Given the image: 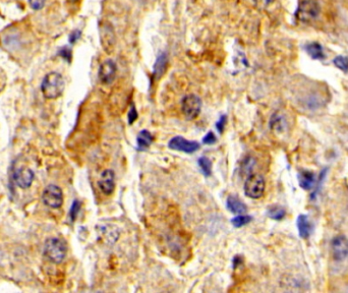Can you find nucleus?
I'll return each mask as SVG.
<instances>
[{"instance_id": "nucleus-19", "label": "nucleus", "mask_w": 348, "mask_h": 293, "mask_svg": "<svg viewBox=\"0 0 348 293\" xmlns=\"http://www.w3.org/2000/svg\"><path fill=\"white\" fill-rule=\"evenodd\" d=\"M285 118L278 112L272 115L270 119V128L273 130H283L285 128Z\"/></svg>"}, {"instance_id": "nucleus-28", "label": "nucleus", "mask_w": 348, "mask_h": 293, "mask_svg": "<svg viewBox=\"0 0 348 293\" xmlns=\"http://www.w3.org/2000/svg\"><path fill=\"white\" fill-rule=\"evenodd\" d=\"M226 121H227V117L225 116V115H223V116H221L220 119L218 120V122L216 123V129L218 130V131H219L220 133L223 131L225 124H226Z\"/></svg>"}, {"instance_id": "nucleus-22", "label": "nucleus", "mask_w": 348, "mask_h": 293, "mask_svg": "<svg viewBox=\"0 0 348 293\" xmlns=\"http://www.w3.org/2000/svg\"><path fill=\"white\" fill-rule=\"evenodd\" d=\"M252 217L251 216H247V215H238L237 217H234L233 219H231V223L234 227L240 228L244 225L249 224L252 221Z\"/></svg>"}, {"instance_id": "nucleus-12", "label": "nucleus", "mask_w": 348, "mask_h": 293, "mask_svg": "<svg viewBox=\"0 0 348 293\" xmlns=\"http://www.w3.org/2000/svg\"><path fill=\"white\" fill-rule=\"evenodd\" d=\"M298 229H299V234L301 238L306 239L309 238L312 232V223L310 221L309 217L306 215H300L298 218Z\"/></svg>"}, {"instance_id": "nucleus-25", "label": "nucleus", "mask_w": 348, "mask_h": 293, "mask_svg": "<svg viewBox=\"0 0 348 293\" xmlns=\"http://www.w3.org/2000/svg\"><path fill=\"white\" fill-rule=\"evenodd\" d=\"M28 1L31 8L34 10H40L45 6L47 0H28Z\"/></svg>"}, {"instance_id": "nucleus-3", "label": "nucleus", "mask_w": 348, "mask_h": 293, "mask_svg": "<svg viewBox=\"0 0 348 293\" xmlns=\"http://www.w3.org/2000/svg\"><path fill=\"white\" fill-rule=\"evenodd\" d=\"M320 14V5L315 0H302L296 9L295 17L301 23H310Z\"/></svg>"}, {"instance_id": "nucleus-18", "label": "nucleus", "mask_w": 348, "mask_h": 293, "mask_svg": "<svg viewBox=\"0 0 348 293\" xmlns=\"http://www.w3.org/2000/svg\"><path fill=\"white\" fill-rule=\"evenodd\" d=\"M137 142H138V146H139V148L142 149V150H145V149L149 148L150 145L152 144V142H153V137H152V134H151L148 130H142V131L138 134Z\"/></svg>"}, {"instance_id": "nucleus-9", "label": "nucleus", "mask_w": 348, "mask_h": 293, "mask_svg": "<svg viewBox=\"0 0 348 293\" xmlns=\"http://www.w3.org/2000/svg\"><path fill=\"white\" fill-rule=\"evenodd\" d=\"M334 260H343L348 257V239L344 235L335 236L331 243Z\"/></svg>"}, {"instance_id": "nucleus-29", "label": "nucleus", "mask_w": 348, "mask_h": 293, "mask_svg": "<svg viewBox=\"0 0 348 293\" xmlns=\"http://www.w3.org/2000/svg\"><path fill=\"white\" fill-rule=\"evenodd\" d=\"M80 36H81L80 31H74V32L71 33L69 36V42L71 44L76 43V42L80 38Z\"/></svg>"}, {"instance_id": "nucleus-14", "label": "nucleus", "mask_w": 348, "mask_h": 293, "mask_svg": "<svg viewBox=\"0 0 348 293\" xmlns=\"http://www.w3.org/2000/svg\"><path fill=\"white\" fill-rule=\"evenodd\" d=\"M316 182V175L311 171H301L299 173L300 186L304 191L312 190Z\"/></svg>"}, {"instance_id": "nucleus-8", "label": "nucleus", "mask_w": 348, "mask_h": 293, "mask_svg": "<svg viewBox=\"0 0 348 293\" xmlns=\"http://www.w3.org/2000/svg\"><path fill=\"white\" fill-rule=\"evenodd\" d=\"M117 73L116 64L111 59L105 60L103 64L100 65L99 68V79L102 83L104 85H110L114 81Z\"/></svg>"}, {"instance_id": "nucleus-21", "label": "nucleus", "mask_w": 348, "mask_h": 293, "mask_svg": "<svg viewBox=\"0 0 348 293\" xmlns=\"http://www.w3.org/2000/svg\"><path fill=\"white\" fill-rule=\"evenodd\" d=\"M201 171L205 176H210L212 174V162L207 157H201L198 161Z\"/></svg>"}, {"instance_id": "nucleus-5", "label": "nucleus", "mask_w": 348, "mask_h": 293, "mask_svg": "<svg viewBox=\"0 0 348 293\" xmlns=\"http://www.w3.org/2000/svg\"><path fill=\"white\" fill-rule=\"evenodd\" d=\"M265 179L260 174H251L244 183V194L251 198H260L265 192Z\"/></svg>"}, {"instance_id": "nucleus-16", "label": "nucleus", "mask_w": 348, "mask_h": 293, "mask_svg": "<svg viewBox=\"0 0 348 293\" xmlns=\"http://www.w3.org/2000/svg\"><path fill=\"white\" fill-rule=\"evenodd\" d=\"M305 51L313 59L316 60H322L325 58L324 50L321 44L316 43V42H312L305 46Z\"/></svg>"}, {"instance_id": "nucleus-23", "label": "nucleus", "mask_w": 348, "mask_h": 293, "mask_svg": "<svg viewBox=\"0 0 348 293\" xmlns=\"http://www.w3.org/2000/svg\"><path fill=\"white\" fill-rule=\"evenodd\" d=\"M333 64L338 69H340L344 72L348 71V58L346 56L340 55V56L335 57L333 60Z\"/></svg>"}, {"instance_id": "nucleus-7", "label": "nucleus", "mask_w": 348, "mask_h": 293, "mask_svg": "<svg viewBox=\"0 0 348 293\" xmlns=\"http://www.w3.org/2000/svg\"><path fill=\"white\" fill-rule=\"evenodd\" d=\"M168 146L172 150L191 154L200 149V144L194 141H188L182 137H174L168 143Z\"/></svg>"}, {"instance_id": "nucleus-15", "label": "nucleus", "mask_w": 348, "mask_h": 293, "mask_svg": "<svg viewBox=\"0 0 348 293\" xmlns=\"http://www.w3.org/2000/svg\"><path fill=\"white\" fill-rule=\"evenodd\" d=\"M167 62H168L167 54L164 53V52L158 55L154 65V71H153V76H154L155 80H159L163 75H164V72L167 68Z\"/></svg>"}, {"instance_id": "nucleus-20", "label": "nucleus", "mask_w": 348, "mask_h": 293, "mask_svg": "<svg viewBox=\"0 0 348 293\" xmlns=\"http://www.w3.org/2000/svg\"><path fill=\"white\" fill-rule=\"evenodd\" d=\"M285 215H286L285 210L280 206H273L268 210V216L273 220H277V221L282 220L285 217Z\"/></svg>"}, {"instance_id": "nucleus-1", "label": "nucleus", "mask_w": 348, "mask_h": 293, "mask_svg": "<svg viewBox=\"0 0 348 293\" xmlns=\"http://www.w3.org/2000/svg\"><path fill=\"white\" fill-rule=\"evenodd\" d=\"M65 88L64 79L58 72H49L41 82V92L46 99H57L63 95Z\"/></svg>"}, {"instance_id": "nucleus-13", "label": "nucleus", "mask_w": 348, "mask_h": 293, "mask_svg": "<svg viewBox=\"0 0 348 293\" xmlns=\"http://www.w3.org/2000/svg\"><path fill=\"white\" fill-rule=\"evenodd\" d=\"M226 204H227L228 210L234 214L241 215L248 211V208H247V206H245V204L242 201H240L238 197L234 196V195L228 196Z\"/></svg>"}, {"instance_id": "nucleus-30", "label": "nucleus", "mask_w": 348, "mask_h": 293, "mask_svg": "<svg viewBox=\"0 0 348 293\" xmlns=\"http://www.w3.org/2000/svg\"><path fill=\"white\" fill-rule=\"evenodd\" d=\"M60 55L61 56H63L64 59H66V60H70V58H71V51H70V49L69 48H63V49H61V51H60Z\"/></svg>"}, {"instance_id": "nucleus-4", "label": "nucleus", "mask_w": 348, "mask_h": 293, "mask_svg": "<svg viewBox=\"0 0 348 293\" xmlns=\"http://www.w3.org/2000/svg\"><path fill=\"white\" fill-rule=\"evenodd\" d=\"M203 103L199 96L190 94L183 98L181 103V110L188 120L196 119L201 113Z\"/></svg>"}, {"instance_id": "nucleus-11", "label": "nucleus", "mask_w": 348, "mask_h": 293, "mask_svg": "<svg viewBox=\"0 0 348 293\" xmlns=\"http://www.w3.org/2000/svg\"><path fill=\"white\" fill-rule=\"evenodd\" d=\"M101 192L106 195H110L115 190V174L114 172L107 169L102 172L100 180L98 182Z\"/></svg>"}, {"instance_id": "nucleus-27", "label": "nucleus", "mask_w": 348, "mask_h": 293, "mask_svg": "<svg viewBox=\"0 0 348 293\" xmlns=\"http://www.w3.org/2000/svg\"><path fill=\"white\" fill-rule=\"evenodd\" d=\"M203 142L206 145H213L216 143V137H215V134L212 131H210L207 133V135H205Z\"/></svg>"}, {"instance_id": "nucleus-10", "label": "nucleus", "mask_w": 348, "mask_h": 293, "mask_svg": "<svg viewBox=\"0 0 348 293\" xmlns=\"http://www.w3.org/2000/svg\"><path fill=\"white\" fill-rule=\"evenodd\" d=\"M35 179V174L32 169L28 168V167H22V168L17 169L15 172L14 179L15 182L20 187V188H29L32 185Z\"/></svg>"}, {"instance_id": "nucleus-2", "label": "nucleus", "mask_w": 348, "mask_h": 293, "mask_svg": "<svg viewBox=\"0 0 348 293\" xmlns=\"http://www.w3.org/2000/svg\"><path fill=\"white\" fill-rule=\"evenodd\" d=\"M67 248L63 240L52 237L48 238L44 244V255L45 257L54 264L63 263L66 257Z\"/></svg>"}, {"instance_id": "nucleus-17", "label": "nucleus", "mask_w": 348, "mask_h": 293, "mask_svg": "<svg viewBox=\"0 0 348 293\" xmlns=\"http://www.w3.org/2000/svg\"><path fill=\"white\" fill-rule=\"evenodd\" d=\"M102 35H105V37L103 36V42H105V50L109 51V49H111L115 43L114 31L111 28V26H105V28H103V33H102Z\"/></svg>"}, {"instance_id": "nucleus-6", "label": "nucleus", "mask_w": 348, "mask_h": 293, "mask_svg": "<svg viewBox=\"0 0 348 293\" xmlns=\"http://www.w3.org/2000/svg\"><path fill=\"white\" fill-rule=\"evenodd\" d=\"M42 201L45 206L51 209H58L63 204V191L59 186L50 184L45 188L42 194Z\"/></svg>"}, {"instance_id": "nucleus-24", "label": "nucleus", "mask_w": 348, "mask_h": 293, "mask_svg": "<svg viewBox=\"0 0 348 293\" xmlns=\"http://www.w3.org/2000/svg\"><path fill=\"white\" fill-rule=\"evenodd\" d=\"M79 210H80V203L79 201H75L73 206H71V208H70V213H69L71 221H75Z\"/></svg>"}, {"instance_id": "nucleus-26", "label": "nucleus", "mask_w": 348, "mask_h": 293, "mask_svg": "<svg viewBox=\"0 0 348 293\" xmlns=\"http://www.w3.org/2000/svg\"><path fill=\"white\" fill-rule=\"evenodd\" d=\"M127 116H128V123H129V124H132V123H134V122L137 120V118H138V111H137V109H136L135 106H131V107H130V110H129V112H128Z\"/></svg>"}]
</instances>
